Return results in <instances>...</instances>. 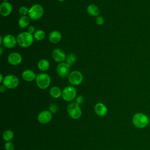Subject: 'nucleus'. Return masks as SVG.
Segmentation results:
<instances>
[{"mask_svg": "<svg viewBox=\"0 0 150 150\" xmlns=\"http://www.w3.org/2000/svg\"><path fill=\"white\" fill-rule=\"evenodd\" d=\"M132 123L137 128H145L149 123L148 116L142 112H137L132 117Z\"/></svg>", "mask_w": 150, "mask_h": 150, "instance_id": "1", "label": "nucleus"}, {"mask_svg": "<svg viewBox=\"0 0 150 150\" xmlns=\"http://www.w3.org/2000/svg\"><path fill=\"white\" fill-rule=\"evenodd\" d=\"M17 43L22 47H28L33 42V35L28 32H23L19 33L16 38Z\"/></svg>", "mask_w": 150, "mask_h": 150, "instance_id": "2", "label": "nucleus"}, {"mask_svg": "<svg viewBox=\"0 0 150 150\" xmlns=\"http://www.w3.org/2000/svg\"><path fill=\"white\" fill-rule=\"evenodd\" d=\"M36 83L39 88L44 90L47 88L50 84V77L46 73H40L36 76Z\"/></svg>", "mask_w": 150, "mask_h": 150, "instance_id": "3", "label": "nucleus"}, {"mask_svg": "<svg viewBox=\"0 0 150 150\" xmlns=\"http://www.w3.org/2000/svg\"><path fill=\"white\" fill-rule=\"evenodd\" d=\"M67 109L69 116L73 119H79L81 115V110L79 104L76 102H72L70 103L67 105Z\"/></svg>", "mask_w": 150, "mask_h": 150, "instance_id": "4", "label": "nucleus"}, {"mask_svg": "<svg viewBox=\"0 0 150 150\" xmlns=\"http://www.w3.org/2000/svg\"><path fill=\"white\" fill-rule=\"evenodd\" d=\"M44 10L42 5L35 4L32 5L29 11V17L32 20L39 19L43 14Z\"/></svg>", "mask_w": 150, "mask_h": 150, "instance_id": "5", "label": "nucleus"}, {"mask_svg": "<svg viewBox=\"0 0 150 150\" xmlns=\"http://www.w3.org/2000/svg\"><path fill=\"white\" fill-rule=\"evenodd\" d=\"M2 83L7 88L13 89L19 85V79L13 74H9L4 78Z\"/></svg>", "mask_w": 150, "mask_h": 150, "instance_id": "6", "label": "nucleus"}, {"mask_svg": "<svg viewBox=\"0 0 150 150\" xmlns=\"http://www.w3.org/2000/svg\"><path fill=\"white\" fill-rule=\"evenodd\" d=\"M76 94V90L74 87L67 86L62 90V97L65 101H70L75 98Z\"/></svg>", "mask_w": 150, "mask_h": 150, "instance_id": "7", "label": "nucleus"}, {"mask_svg": "<svg viewBox=\"0 0 150 150\" xmlns=\"http://www.w3.org/2000/svg\"><path fill=\"white\" fill-rule=\"evenodd\" d=\"M83 80V76L81 73L77 70L70 72L68 76V80L70 84L74 86L79 85Z\"/></svg>", "mask_w": 150, "mask_h": 150, "instance_id": "8", "label": "nucleus"}, {"mask_svg": "<svg viewBox=\"0 0 150 150\" xmlns=\"http://www.w3.org/2000/svg\"><path fill=\"white\" fill-rule=\"evenodd\" d=\"M70 67V66L67 63L62 62L59 63L56 68V71L58 75L62 78H64L69 76Z\"/></svg>", "mask_w": 150, "mask_h": 150, "instance_id": "9", "label": "nucleus"}, {"mask_svg": "<svg viewBox=\"0 0 150 150\" xmlns=\"http://www.w3.org/2000/svg\"><path fill=\"white\" fill-rule=\"evenodd\" d=\"M52 118V114L50 111L44 110L39 112L38 115V121L42 124H45L49 122Z\"/></svg>", "mask_w": 150, "mask_h": 150, "instance_id": "10", "label": "nucleus"}, {"mask_svg": "<svg viewBox=\"0 0 150 150\" xmlns=\"http://www.w3.org/2000/svg\"><path fill=\"white\" fill-rule=\"evenodd\" d=\"M22 60V57L21 54L17 52H12L8 56V63L13 66L19 64Z\"/></svg>", "mask_w": 150, "mask_h": 150, "instance_id": "11", "label": "nucleus"}, {"mask_svg": "<svg viewBox=\"0 0 150 150\" xmlns=\"http://www.w3.org/2000/svg\"><path fill=\"white\" fill-rule=\"evenodd\" d=\"M2 43L7 48H9V49L13 48V47L15 46L16 44L17 43L16 38H15L14 36H13L12 35H11V34L6 35L3 38Z\"/></svg>", "mask_w": 150, "mask_h": 150, "instance_id": "12", "label": "nucleus"}, {"mask_svg": "<svg viewBox=\"0 0 150 150\" xmlns=\"http://www.w3.org/2000/svg\"><path fill=\"white\" fill-rule=\"evenodd\" d=\"M52 57L56 62L62 63L66 59V54L62 49L56 48L52 52Z\"/></svg>", "mask_w": 150, "mask_h": 150, "instance_id": "13", "label": "nucleus"}, {"mask_svg": "<svg viewBox=\"0 0 150 150\" xmlns=\"http://www.w3.org/2000/svg\"><path fill=\"white\" fill-rule=\"evenodd\" d=\"M12 11L11 4L9 2H3L0 5V13L3 16H8Z\"/></svg>", "mask_w": 150, "mask_h": 150, "instance_id": "14", "label": "nucleus"}, {"mask_svg": "<svg viewBox=\"0 0 150 150\" xmlns=\"http://www.w3.org/2000/svg\"><path fill=\"white\" fill-rule=\"evenodd\" d=\"M94 111L97 115L103 117L107 113V108L106 106L102 103H97L94 106Z\"/></svg>", "mask_w": 150, "mask_h": 150, "instance_id": "15", "label": "nucleus"}, {"mask_svg": "<svg viewBox=\"0 0 150 150\" xmlns=\"http://www.w3.org/2000/svg\"><path fill=\"white\" fill-rule=\"evenodd\" d=\"M22 77L25 81L28 82H30L33 81L35 79H36V76L33 70L27 69L24 70L22 72Z\"/></svg>", "mask_w": 150, "mask_h": 150, "instance_id": "16", "label": "nucleus"}, {"mask_svg": "<svg viewBox=\"0 0 150 150\" xmlns=\"http://www.w3.org/2000/svg\"><path fill=\"white\" fill-rule=\"evenodd\" d=\"M62 39V34L57 30H54L50 32L49 35V40L52 43H57Z\"/></svg>", "mask_w": 150, "mask_h": 150, "instance_id": "17", "label": "nucleus"}, {"mask_svg": "<svg viewBox=\"0 0 150 150\" xmlns=\"http://www.w3.org/2000/svg\"><path fill=\"white\" fill-rule=\"evenodd\" d=\"M87 11L89 15L93 16H97L100 13L98 7L94 4H91L87 6Z\"/></svg>", "mask_w": 150, "mask_h": 150, "instance_id": "18", "label": "nucleus"}, {"mask_svg": "<svg viewBox=\"0 0 150 150\" xmlns=\"http://www.w3.org/2000/svg\"><path fill=\"white\" fill-rule=\"evenodd\" d=\"M50 95L55 98H58L62 96V91L57 86H53L50 89Z\"/></svg>", "mask_w": 150, "mask_h": 150, "instance_id": "19", "label": "nucleus"}, {"mask_svg": "<svg viewBox=\"0 0 150 150\" xmlns=\"http://www.w3.org/2000/svg\"><path fill=\"white\" fill-rule=\"evenodd\" d=\"M38 67L40 70L42 71H45L49 69L50 67V63L47 60L43 59L39 60V62H38Z\"/></svg>", "mask_w": 150, "mask_h": 150, "instance_id": "20", "label": "nucleus"}, {"mask_svg": "<svg viewBox=\"0 0 150 150\" xmlns=\"http://www.w3.org/2000/svg\"><path fill=\"white\" fill-rule=\"evenodd\" d=\"M30 23V18L28 16H22L18 21V24L22 28H26Z\"/></svg>", "mask_w": 150, "mask_h": 150, "instance_id": "21", "label": "nucleus"}, {"mask_svg": "<svg viewBox=\"0 0 150 150\" xmlns=\"http://www.w3.org/2000/svg\"><path fill=\"white\" fill-rule=\"evenodd\" d=\"M13 137H14V134H13V131L10 129L5 131L2 134L3 139L4 141H6V142L12 140L13 139Z\"/></svg>", "mask_w": 150, "mask_h": 150, "instance_id": "22", "label": "nucleus"}, {"mask_svg": "<svg viewBox=\"0 0 150 150\" xmlns=\"http://www.w3.org/2000/svg\"><path fill=\"white\" fill-rule=\"evenodd\" d=\"M33 37H34V39H35L38 41L42 40L45 38V33L42 30H40V29L37 30L33 33Z\"/></svg>", "mask_w": 150, "mask_h": 150, "instance_id": "23", "label": "nucleus"}, {"mask_svg": "<svg viewBox=\"0 0 150 150\" xmlns=\"http://www.w3.org/2000/svg\"><path fill=\"white\" fill-rule=\"evenodd\" d=\"M76 56L74 53H70L66 57V63L70 66L76 62Z\"/></svg>", "mask_w": 150, "mask_h": 150, "instance_id": "24", "label": "nucleus"}, {"mask_svg": "<svg viewBox=\"0 0 150 150\" xmlns=\"http://www.w3.org/2000/svg\"><path fill=\"white\" fill-rule=\"evenodd\" d=\"M29 9H28L26 6H22L19 9V13L22 16H27V15L29 14Z\"/></svg>", "mask_w": 150, "mask_h": 150, "instance_id": "25", "label": "nucleus"}, {"mask_svg": "<svg viewBox=\"0 0 150 150\" xmlns=\"http://www.w3.org/2000/svg\"><path fill=\"white\" fill-rule=\"evenodd\" d=\"M5 148L6 150H14L15 145L13 142L11 141H7L5 144Z\"/></svg>", "mask_w": 150, "mask_h": 150, "instance_id": "26", "label": "nucleus"}, {"mask_svg": "<svg viewBox=\"0 0 150 150\" xmlns=\"http://www.w3.org/2000/svg\"><path fill=\"white\" fill-rule=\"evenodd\" d=\"M59 107L57 105L55 104H52L50 107H49V111L52 112V113H56L58 112L59 111Z\"/></svg>", "mask_w": 150, "mask_h": 150, "instance_id": "27", "label": "nucleus"}, {"mask_svg": "<svg viewBox=\"0 0 150 150\" xmlns=\"http://www.w3.org/2000/svg\"><path fill=\"white\" fill-rule=\"evenodd\" d=\"M84 101V98L83 97V96H79L77 97L76 98V102L79 105L82 104Z\"/></svg>", "mask_w": 150, "mask_h": 150, "instance_id": "28", "label": "nucleus"}, {"mask_svg": "<svg viewBox=\"0 0 150 150\" xmlns=\"http://www.w3.org/2000/svg\"><path fill=\"white\" fill-rule=\"evenodd\" d=\"M96 21L97 24L98 25H101L104 23V19L102 16H97Z\"/></svg>", "mask_w": 150, "mask_h": 150, "instance_id": "29", "label": "nucleus"}, {"mask_svg": "<svg viewBox=\"0 0 150 150\" xmlns=\"http://www.w3.org/2000/svg\"><path fill=\"white\" fill-rule=\"evenodd\" d=\"M36 31L35 30V28L33 26H30L28 29V32L31 34H32L33 33H34Z\"/></svg>", "mask_w": 150, "mask_h": 150, "instance_id": "30", "label": "nucleus"}, {"mask_svg": "<svg viewBox=\"0 0 150 150\" xmlns=\"http://www.w3.org/2000/svg\"><path fill=\"white\" fill-rule=\"evenodd\" d=\"M6 88V87L4 85H1L0 86V91L1 93H4V91H5Z\"/></svg>", "mask_w": 150, "mask_h": 150, "instance_id": "31", "label": "nucleus"}, {"mask_svg": "<svg viewBox=\"0 0 150 150\" xmlns=\"http://www.w3.org/2000/svg\"><path fill=\"white\" fill-rule=\"evenodd\" d=\"M3 80H4V79H3V76L2 74V73L0 74V83H2L3 82Z\"/></svg>", "mask_w": 150, "mask_h": 150, "instance_id": "32", "label": "nucleus"}, {"mask_svg": "<svg viewBox=\"0 0 150 150\" xmlns=\"http://www.w3.org/2000/svg\"><path fill=\"white\" fill-rule=\"evenodd\" d=\"M3 42V38L2 36H0V44H2Z\"/></svg>", "mask_w": 150, "mask_h": 150, "instance_id": "33", "label": "nucleus"}, {"mask_svg": "<svg viewBox=\"0 0 150 150\" xmlns=\"http://www.w3.org/2000/svg\"><path fill=\"white\" fill-rule=\"evenodd\" d=\"M0 51H1V52H0V54H1V55H2V47H1V48H0Z\"/></svg>", "mask_w": 150, "mask_h": 150, "instance_id": "34", "label": "nucleus"}, {"mask_svg": "<svg viewBox=\"0 0 150 150\" xmlns=\"http://www.w3.org/2000/svg\"><path fill=\"white\" fill-rule=\"evenodd\" d=\"M59 1H60V2H63V1H64V0H58Z\"/></svg>", "mask_w": 150, "mask_h": 150, "instance_id": "35", "label": "nucleus"}, {"mask_svg": "<svg viewBox=\"0 0 150 150\" xmlns=\"http://www.w3.org/2000/svg\"><path fill=\"white\" fill-rule=\"evenodd\" d=\"M2 1H3L4 2H7V1H8V0H2Z\"/></svg>", "mask_w": 150, "mask_h": 150, "instance_id": "36", "label": "nucleus"}, {"mask_svg": "<svg viewBox=\"0 0 150 150\" xmlns=\"http://www.w3.org/2000/svg\"><path fill=\"white\" fill-rule=\"evenodd\" d=\"M149 127H150V121H149Z\"/></svg>", "mask_w": 150, "mask_h": 150, "instance_id": "37", "label": "nucleus"}]
</instances>
